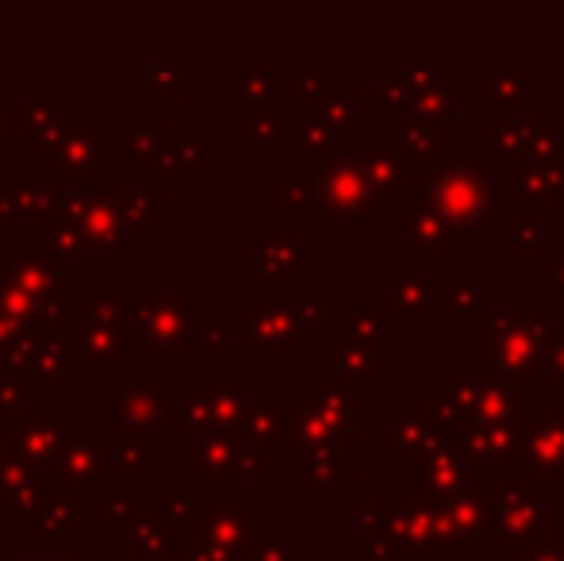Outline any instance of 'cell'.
Listing matches in <instances>:
<instances>
[{
  "mask_svg": "<svg viewBox=\"0 0 564 561\" xmlns=\"http://www.w3.org/2000/svg\"><path fill=\"white\" fill-rule=\"evenodd\" d=\"M511 235H514V250H522V255H530V258H542L545 250H550V235H545L542 219H534V216L514 219Z\"/></svg>",
  "mask_w": 564,
  "mask_h": 561,
  "instance_id": "9",
  "label": "cell"
},
{
  "mask_svg": "<svg viewBox=\"0 0 564 561\" xmlns=\"http://www.w3.org/2000/svg\"><path fill=\"white\" fill-rule=\"evenodd\" d=\"M519 201L534 219H545L550 208L564 204V158L553 162H530L519 170Z\"/></svg>",
  "mask_w": 564,
  "mask_h": 561,
  "instance_id": "7",
  "label": "cell"
},
{
  "mask_svg": "<svg viewBox=\"0 0 564 561\" xmlns=\"http://www.w3.org/2000/svg\"><path fill=\"white\" fill-rule=\"evenodd\" d=\"M438 308L446 315V323L457 327H484L496 315V292L480 289V281L473 278H442Z\"/></svg>",
  "mask_w": 564,
  "mask_h": 561,
  "instance_id": "6",
  "label": "cell"
},
{
  "mask_svg": "<svg viewBox=\"0 0 564 561\" xmlns=\"http://www.w3.org/2000/svg\"><path fill=\"white\" fill-rule=\"evenodd\" d=\"M545 338H550V320L545 312H496L480 327L476 354L488 377H519V374H545Z\"/></svg>",
  "mask_w": 564,
  "mask_h": 561,
  "instance_id": "2",
  "label": "cell"
},
{
  "mask_svg": "<svg viewBox=\"0 0 564 561\" xmlns=\"http://www.w3.org/2000/svg\"><path fill=\"white\" fill-rule=\"evenodd\" d=\"M550 308H564V255L553 262L550 273Z\"/></svg>",
  "mask_w": 564,
  "mask_h": 561,
  "instance_id": "11",
  "label": "cell"
},
{
  "mask_svg": "<svg viewBox=\"0 0 564 561\" xmlns=\"http://www.w3.org/2000/svg\"><path fill=\"white\" fill-rule=\"evenodd\" d=\"M403 193L431 204L457 235L476 231L496 212L491 170H484L476 154H434L431 162L408 170Z\"/></svg>",
  "mask_w": 564,
  "mask_h": 561,
  "instance_id": "1",
  "label": "cell"
},
{
  "mask_svg": "<svg viewBox=\"0 0 564 561\" xmlns=\"http://www.w3.org/2000/svg\"><path fill=\"white\" fill-rule=\"evenodd\" d=\"M545 366L557 369L564 381V327H553L550 338H545Z\"/></svg>",
  "mask_w": 564,
  "mask_h": 561,
  "instance_id": "10",
  "label": "cell"
},
{
  "mask_svg": "<svg viewBox=\"0 0 564 561\" xmlns=\"http://www.w3.org/2000/svg\"><path fill=\"white\" fill-rule=\"evenodd\" d=\"M438 292H442V278H431V273H403L392 289V320L403 323V327L426 323V312L438 304Z\"/></svg>",
  "mask_w": 564,
  "mask_h": 561,
  "instance_id": "8",
  "label": "cell"
},
{
  "mask_svg": "<svg viewBox=\"0 0 564 561\" xmlns=\"http://www.w3.org/2000/svg\"><path fill=\"white\" fill-rule=\"evenodd\" d=\"M480 147L496 154L499 165H522L530 162H553L564 158V123L557 116L545 120H499L496 131L480 136Z\"/></svg>",
  "mask_w": 564,
  "mask_h": 561,
  "instance_id": "3",
  "label": "cell"
},
{
  "mask_svg": "<svg viewBox=\"0 0 564 561\" xmlns=\"http://www.w3.org/2000/svg\"><path fill=\"white\" fill-rule=\"evenodd\" d=\"M480 97H476V108L484 116H496V120H519L527 116V77L530 66H480Z\"/></svg>",
  "mask_w": 564,
  "mask_h": 561,
  "instance_id": "5",
  "label": "cell"
},
{
  "mask_svg": "<svg viewBox=\"0 0 564 561\" xmlns=\"http://www.w3.org/2000/svg\"><path fill=\"white\" fill-rule=\"evenodd\" d=\"M395 212H392V239H395V255L411 258V255H460V235L453 231L446 219L431 208L426 201L411 193L392 196Z\"/></svg>",
  "mask_w": 564,
  "mask_h": 561,
  "instance_id": "4",
  "label": "cell"
}]
</instances>
